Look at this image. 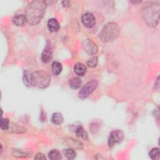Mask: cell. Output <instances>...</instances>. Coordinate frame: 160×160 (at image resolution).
<instances>
[{
  "label": "cell",
  "mask_w": 160,
  "mask_h": 160,
  "mask_svg": "<svg viewBox=\"0 0 160 160\" xmlns=\"http://www.w3.org/2000/svg\"><path fill=\"white\" fill-rule=\"evenodd\" d=\"M12 22L17 26H21L24 24L26 22V18L25 15L23 14H17L14 16L12 19Z\"/></svg>",
  "instance_id": "12"
},
{
  "label": "cell",
  "mask_w": 160,
  "mask_h": 160,
  "mask_svg": "<svg viewBox=\"0 0 160 160\" xmlns=\"http://www.w3.org/2000/svg\"><path fill=\"white\" fill-rule=\"evenodd\" d=\"M48 157L52 160H59L62 158L59 151L56 149L51 150L48 154Z\"/></svg>",
  "instance_id": "21"
},
{
  "label": "cell",
  "mask_w": 160,
  "mask_h": 160,
  "mask_svg": "<svg viewBox=\"0 0 160 160\" xmlns=\"http://www.w3.org/2000/svg\"><path fill=\"white\" fill-rule=\"evenodd\" d=\"M62 69V67L60 62L57 61H54L52 62L51 65V71L53 74L56 76L59 75L61 72Z\"/></svg>",
  "instance_id": "15"
},
{
  "label": "cell",
  "mask_w": 160,
  "mask_h": 160,
  "mask_svg": "<svg viewBox=\"0 0 160 160\" xmlns=\"http://www.w3.org/2000/svg\"><path fill=\"white\" fill-rule=\"evenodd\" d=\"M97 63H98L97 57H92L87 62L88 66L90 68H94L95 66H96Z\"/></svg>",
  "instance_id": "25"
},
{
  "label": "cell",
  "mask_w": 160,
  "mask_h": 160,
  "mask_svg": "<svg viewBox=\"0 0 160 160\" xmlns=\"http://www.w3.org/2000/svg\"><path fill=\"white\" fill-rule=\"evenodd\" d=\"M65 142L69 147L74 149H81L82 148V144L78 140L72 138H66Z\"/></svg>",
  "instance_id": "11"
},
{
  "label": "cell",
  "mask_w": 160,
  "mask_h": 160,
  "mask_svg": "<svg viewBox=\"0 0 160 160\" xmlns=\"http://www.w3.org/2000/svg\"><path fill=\"white\" fill-rule=\"evenodd\" d=\"M35 159H46V157L45 156L42 154V153H38L36 155V156L34 157Z\"/></svg>",
  "instance_id": "26"
},
{
  "label": "cell",
  "mask_w": 160,
  "mask_h": 160,
  "mask_svg": "<svg viewBox=\"0 0 160 160\" xmlns=\"http://www.w3.org/2000/svg\"><path fill=\"white\" fill-rule=\"evenodd\" d=\"M62 3L63 6H64V7H68L69 5V2L68 1H62Z\"/></svg>",
  "instance_id": "27"
},
{
  "label": "cell",
  "mask_w": 160,
  "mask_h": 160,
  "mask_svg": "<svg viewBox=\"0 0 160 160\" xmlns=\"http://www.w3.org/2000/svg\"><path fill=\"white\" fill-rule=\"evenodd\" d=\"M141 1H132V3H134V4H138V3H140Z\"/></svg>",
  "instance_id": "28"
},
{
  "label": "cell",
  "mask_w": 160,
  "mask_h": 160,
  "mask_svg": "<svg viewBox=\"0 0 160 160\" xmlns=\"http://www.w3.org/2000/svg\"><path fill=\"white\" fill-rule=\"evenodd\" d=\"M124 139V133L120 130L112 131L108 139V145L110 148L112 147L115 144L119 143Z\"/></svg>",
  "instance_id": "6"
},
{
  "label": "cell",
  "mask_w": 160,
  "mask_h": 160,
  "mask_svg": "<svg viewBox=\"0 0 160 160\" xmlns=\"http://www.w3.org/2000/svg\"><path fill=\"white\" fill-rule=\"evenodd\" d=\"M12 154L14 156L21 158V157H28L31 155H29V152L26 151H23L22 149H15L12 151Z\"/></svg>",
  "instance_id": "22"
},
{
  "label": "cell",
  "mask_w": 160,
  "mask_h": 160,
  "mask_svg": "<svg viewBox=\"0 0 160 160\" xmlns=\"http://www.w3.org/2000/svg\"><path fill=\"white\" fill-rule=\"evenodd\" d=\"M82 48L86 52L89 54H94L98 51L96 44L90 39H84L82 42Z\"/></svg>",
  "instance_id": "7"
},
{
  "label": "cell",
  "mask_w": 160,
  "mask_h": 160,
  "mask_svg": "<svg viewBox=\"0 0 160 160\" xmlns=\"http://www.w3.org/2000/svg\"><path fill=\"white\" fill-rule=\"evenodd\" d=\"M74 71L77 75L79 76H82L86 72L87 68L83 64L77 63L74 66Z\"/></svg>",
  "instance_id": "13"
},
{
  "label": "cell",
  "mask_w": 160,
  "mask_h": 160,
  "mask_svg": "<svg viewBox=\"0 0 160 160\" xmlns=\"http://www.w3.org/2000/svg\"><path fill=\"white\" fill-rule=\"evenodd\" d=\"M23 82L24 84L28 86H31L32 84V74L30 73L28 71H26L24 72L23 75Z\"/></svg>",
  "instance_id": "18"
},
{
  "label": "cell",
  "mask_w": 160,
  "mask_h": 160,
  "mask_svg": "<svg viewBox=\"0 0 160 160\" xmlns=\"http://www.w3.org/2000/svg\"><path fill=\"white\" fill-rule=\"evenodd\" d=\"M119 26L114 22H110L102 28L99 34V38L101 41L108 42L116 39L119 36Z\"/></svg>",
  "instance_id": "3"
},
{
  "label": "cell",
  "mask_w": 160,
  "mask_h": 160,
  "mask_svg": "<svg viewBox=\"0 0 160 160\" xmlns=\"http://www.w3.org/2000/svg\"><path fill=\"white\" fill-rule=\"evenodd\" d=\"M63 154L68 159H74L76 158V153L73 149L69 148L63 150Z\"/></svg>",
  "instance_id": "19"
},
{
  "label": "cell",
  "mask_w": 160,
  "mask_h": 160,
  "mask_svg": "<svg viewBox=\"0 0 160 160\" xmlns=\"http://www.w3.org/2000/svg\"><path fill=\"white\" fill-rule=\"evenodd\" d=\"M82 24L88 28H92L96 24V20L94 15L91 12L84 13L81 18Z\"/></svg>",
  "instance_id": "8"
},
{
  "label": "cell",
  "mask_w": 160,
  "mask_h": 160,
  "mask_svg": "<svg viewBox=\"0 0 160 160\" xmlns=\"http://www.w3.org/2000/svg\"><path fill=\"white\" fill-rule=\"evenodd\" d=\"M149 157L151 159H153V160H156V159H158L159 158L160 156V152H159V149L158 148H152L149 153Z\"/></svg>",
  "instance_id": "23"
},
{
  "label": "cell",
  "mask_w": 160,
  "mask_h": 160,
  "mask_svg": "<svg viewBox=\"0 0 160 160\" xmlns=\"http://www.w3.org/2000/svg\"><path fill=\"white\" fill-rule=\"evenodd\" d=\"M51 82L49 74L44 71H38L32 73V84L39 88H47Z\"/></svg>",
  "instance_id": "4"
},
{
  "label": "cell",
  "mask_w": 160,
  "mask_h": 160,
  "mask_svg": "<svg viewBox=\"0 0 160 160\" xmlns=\"http://www.w3.org/2000/svg\"><path fill=\"white\" fill-rule=\"evenodd\" d=\"M8 130H9L11 132H26V129L19 126L16 124H10L9 123V128Z\"/></svg>",
  "instance_id": "17"
},
{
  "label": "cell",
  "mask_w": 160,
  "mask_h": 160,
  "mask_svg": "<svg viewBox=\"0 0 160 160\" xmlns=\"http://www.w3.org/2000/svg\"><path fill=\"white\" fill-rule=\"evenodd\" d=\"M76 136L82 139H86L88 138V133L82 127H78L76 130Z\"/></svg>",
  "instance_id": "20"
},
{
  "label": "cell",
  "mask_w": 160,
  "mask_h": 160,
  "mask_svg": "<svg viewBox=\"0 0 160 160\" xmlns=\"http://www.w3.org/2000/svg\"><path fill=\"white\" fill-rule=\"evenodd\" d=\"M9 126V120L6 118H1L0 121V127L1 129L2 130H8Z\"/></svg>",
  "instance_id": "24"
},
{
  "label": "cell",
  "mask_w": 160,
  "mask_h": 160,
  "mask_svg": "<svg viewBox=\"0 0 160 160\" xmlns=\"http://www.w3.org/2000/svg\"><path fill=\"white\" fill-rule=\"evenodd\" d=\"M142 17L145 23L151 27L158 25L159 19V4L148 1L145 2L142 8Z\"/></svg>",
  "instance_id": "2"
},
{
  "label": "cell",
  "mask_w": 160,
  "mask_h": 160,
  "mask_svg": "<svg viewBox=\"0 0 160 160\" xmlns=\"http://www.w3.org/2000/svg\"><path fill=\"white\" fill-rule=\"evenodd\" d=\"M81 80L77 77L72 78L69 80V86L72 89H78L81 85Z\"/></svg>",
  "instance_id": "16"
},
{
  "label": "cell",
  "mask_w": 160,
  "mask_h": 160,
  "mask_svg": "<svg viewBox=\"0 0 160 160\" xmlns=\"http://www.w3.org/2000/svg\"><path fill=\"white\" fill-rule=\"evenodd\" d=\"M63 117L60 112H55L51 117V122L56 125H61L63 122Z\"/></svg>",
  "instance_id": "14"
},
{
  "label": "cell",
  "mask_w": 160,
  "mask_h": 160,
  "mask_svg": "<svg viewBox=\"0 0 160 160\" xmlns=\"http://www.w3.org/2000/svg\"><path fill=\"white\" fill-rule=\"evenodd\" d=\"M98 86V81L95 79H92L88 82L79 91V98L81 99H84L88 97L94 91Z\"/></svg>",
  "instance_id": "5"
},
{
  "label": "cell",
  "mask_w": 160,
  "mask_h": 160,
  "mask_svg": "<svg viewBox=\"0 0 160 160\" xmlns=\"http://www.w3.org/2000/svg\"><path fill=\"white\" fill-rule=\"evenodd\" d=\"M47 26L49 31L51 32H56L59 31L60 28L59 22L54 18H51L49 19V21H48Z\"/></svg>",
  "instance_id": "10"
},
{
  "label": "cell",
  "mask_w": 160,
  "mask_h": 160,
  "mask_svg": "<svg viewBox=\"0 0 160 160\" xmlns=\"http://www.w3.org/2000/svg\"><path fill=\"white\" fill-rule=\"evenodd\" d=\"M52 57V49L49 45L47 44L41 54V60L43 62L48 63L51 60Z\"/></svg>",
  "instance_id": "9"
},
{
  "label": "cell",
  "mask_w": 160,
  "mask_h": 160,
  "mask_svg": "<svg viewBox=\"0 0 160 160\" xmlns=\"http://www.w3.org/2000/svg\"><path fill=\"white\" fill-rule=\"evenodd\" d=\"M44 1L35 0L30 2L25 10L26 21L30 25H36L44 16L46 8Z\"/></svg>",
  "instance_id": "1"
}]
</instances>
